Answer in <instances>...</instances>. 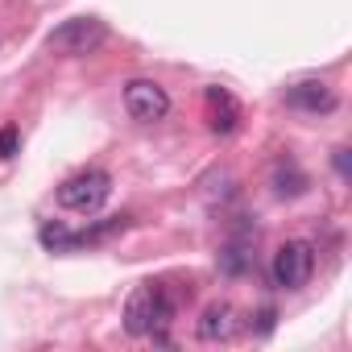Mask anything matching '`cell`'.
Segmentation results:
<instances>
[{"mask_svg":"<svg viewBox=\"0 0 352 352\" xmlns=\"http://www.w3.org/2000/svg\"><path fill=\"white\" fill-rule=\"evenodd\" d=\"M124 108H129L133 120L153 124V120H162L170 112V96L153 79H133V83H124Z\"/></svg>","mask_w":352,"mask_h":352,"instance_id":"5b68a950","label":"cell"},{"mask_svg":"<svg viewBox=\"0 0 352 352\" xmlns=\"http://www.w3.org/2000/svg\"><path fill=\"white\" fill-rule=\"evenodd\" d=\"M290 108H302V112H336V91L323 83V79H302L294 87H286L282 96Z\"/></svg>","mask_w":352,"mask_h":352,"instance_id":"ba28073f","label":"cell"},{"mask_svg":"<svg viewBox=\"0 0 352 352\" xmlns=\"http://www.w3.org/2000/svg\"><path fill=\"white\" fill-rule=\"evenodd\" d=\"M274 191H278L282 199L302 195V191H307V174H302L294 162H278V170H274Z\"/></svg>","mask_w":352,"mask_h":352,"instance_id":"9c48e42d","label":"cell"},{"mask_svg":"<svg viewBox=\"0 0 352 352\" xmlns=\"http://www.w3.org/2000/svg\"><path fill=\"white\" fill-rule=\"evenodd\" d=\"M270 274H274V286H282V290H302V286L311 282V274H315V249H311L307 241H286V245L274 253Z\"/></svg>","mask_w":352,"mask_h":352,"instance_id":"277c9868","label":"cell"},{"mask_svg":"<svg viewBox=\"0 0 352 352\" xmlns=\"http://www.w3.org/2000/svg\"><path fill=\"white\" fill-rule=\"evenodd\" d=\"M236 327H241L236 307L224 302V298H216V302L204 307V315H199V323H195V336H199L204 344H220V340H232Z\"/></svg>","mask_w":352,"mask_h":352,"instance_id":"8992f818","label":"cell"},{"mask_svg":"<svg viewBox=\"0 0 352 352\" xmlns=\"http://www.w3.org/2000/svg\"><path fill=\"white\" fill-rule=\"evenodd\" d=\"M220 265H224L228 274H245V265H249V253H245V245H228V249L220 253Z\"/></svg>","mask_w":352,"mask_h":352,"instance_id":"8fae6325","label":"cell"},{"mask_svg":"<svg viewBox=\"0 0 352 352\" xmlns=\"http://www.w3.org/2000/svg\"><path fill=\"white\" fill-rule=\"evenodd\" d=\"M204 108H208V129L212 133H232L241 124V104H236V96L228 87H208Z\"/></svg>","mask_w":352,"mask_h":352,"instance_id":"52a82bcc","label":"cell"},{"mask_svg":"<svg viewBox=\"0 0 352 352\" xmlns=\"http://www.w3.org/2000/svg\"><path fill=\"white\" fill-rule=\"evenodd\" d=\"M17 141H21V137H17V129H13V124L0 129V157H13V153H17Z\"/></svg>","mask_w":352,"mask_h":352,"instance_id":"7c38bea8","label":"cell"},{"mask_svg":"<svg viewBox=\"0 0 352 352\" xmlns=\"http://www.w3.org/2000/svg\"><path fill=\"white\" fill-rule=\"evenodd\" d=\"M38 241H42L46 249H54V253H71V249H79V245H75V232H67L63 224H42Z\"/></svg>","mask_w":352,"mask_h":352,"instance_id":"30bf717a","label":"cell"},{"mask_svg":"<svg viewBox=\"0 0 352 352\" xmlns=\"http://www.w3.org/2000/svg\"><path fill=\"white\" fill-rule=\"evenodd\" d=\"M274 319H278V315H274V307H261V311H257V331H261V336H270V331H274Z\"/></svg>","mask_w":352,"mask_h":352,"instance_id":"4fadbf2b","label":"cell"},{"mask_svg":"<svg viewBox=\"0 0 352 352\" xmlns=\"http://www.w3.org/2000/svg\"><path fill=\"white\" fill-rule=\"evenodd\" d=\"M170 319H174V294L166 290V282H141L124 298V331L137 340L170 344V336H166Z\"/></svg>","mask_w":352,"mask_h":352,"instance_id":"6da1fadb","label":"cell"},{"mask_svg":"<svg viewBox=\"0 0 352 352\" xmlns=\"http://www.w3.org/2000/svg\"><path fill=\"white\" fill-rule=\"evenodd\" d=\"M336 170L348 179V149H336Z\"/></svg>","mask_w":352,"mask_h":352,"instance_id":"5bb4252c","label":"cell"},{"mask_svg":"<svg viewBox=\"0 0 352 352\" xmlns=\"http://www.w3.org/2000/svg\"><path fill=\"white\" fill-rule=\"evenodd\" d=\"M108 195H112V174L91 166V170L71 174V179L58 187V208L79 212V216H91V212H100L108 204Z\"/></svg>","mask_w":352,"mask_h":352,"instance_id":"3957f363","label":"cell"},{"mask_svg":"<svg viewBox=\"0 0 352 352\" xmlns=\"http://www.w3.org/2000/svg\"><path fill=\"white\" fill-rule=\"evenodd\" d=\"M104 42H108V25L100 17H71V21H63L58 30L46 34V50L50 54H63V58L96 54Z\"/></svg>","mask_w":352,"mask_h":352,"instance_id":"7a4b0ae2","label":"cell"}]
</instances>
